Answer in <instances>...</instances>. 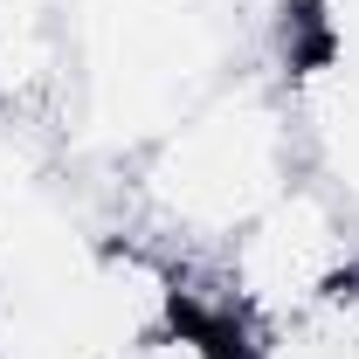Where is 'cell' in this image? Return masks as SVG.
<instances>
[{
  "label": "cell",
  "mask_w": 359,
  "mask_h": 359,
  "mask_svg": "<svg viewBox=\"0 0 359 359\" xmlns=\"http://www.w3.org/2000/svg\"><path fill=\"white\" fill-rule=\"evenodd\" d=\"M125 359H256V332L215 297V283L194 290V276L180 263V311Z\"/></svg>",
  "instance_id": "cell-4"
},
{
  "label": "cell",
  "mask_w": 359,
  "mask_h": 359,
  "mask_svg": "<svg viewBox=\"0 0 359 359\" xmlns=\"http://www.w3.org/2000/svg\"><path fill=\"white\" fill-rule=\"evenodd\" d=\"M283 83L304 125V173L325 180L359 222V42L318 48Z\"/></svg>",
  "instance_id": "cell-3"
},
{
  "label": "cell",
  "mask_w": 359,
  "mask_h": 359,
  "mask_svg": "<svg viewBox=\"0 0 359 359\" xmlns=\"http://www.w3.org/2000/svg\"><path fill=\"white\" fill-rule=\"evenodd\" d=\"M256 359H359V269L290 325H269L256 339Z\"/></svg>",
  "instance_id": "cell-5"
},
{
  "label": "cell",
  "mask_w": 359,
  "mask_h": 359,
  "mask_svg": "<svg viewBox=\"0 0 359 359\" xmlns=\"http://www.w3.org/2000/svg\"><path fill=\"white\" fill-rule=\"evenodd\" d=\"M359 269V222L325 180H290L256 222H242L208 256V283L256 339L269 325L325 304Z\"/></svg>",
  "instance_id": "cell-2"
},
{
  "label": "cell",
  "mask_w": 359,
  "mask_h": 359,
  "mask_svg": "<svg viewBox=\"0 0 359 359\" xmlns=\"http://www.w3.org/2000/svg\"><path fill=\"white\" fill-rule=\"evenodd\" d=\"M290 180H304V125L290 83L269 69H235L132 159L138 235L173 263H208Z\"/></svg>",
  "instance_id": "cell-1"
}]
</instances>
